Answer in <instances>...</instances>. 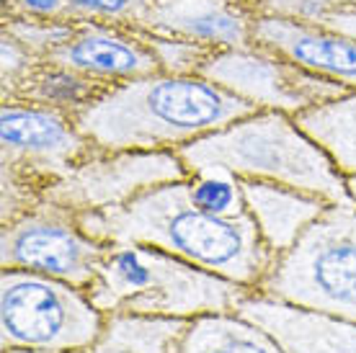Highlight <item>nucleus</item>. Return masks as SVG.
I'll return each instance as SVG.
<instances>
[{
	"mask_svg": "<svg viewBox=\"0 0 356 353\" xmlns=\"http://www.w3.org/2000/svg\"><path fill=\"white\" fill-rule=\"evenodd\" d=\"M106 315L88 289L49 276L3 268L0 274V348L3 351L83 353L96 345Z\"/></svg>",
	"mask_w": 356,
	"mask_h": 353,
	"instance_id": "nucleus-6",
	"label": "nucleus"
},
{
	"mask_svg": "<svg viewBox=\"0 0 356 353\" xmlns=\"http://www.w3.org/2000/svg\"><path fill=\"white\" fill-rule=\"evenodd\" d=\"M241 3H245V6H250L253 10H259L261 3H266V0H241Z\"/></svg>",
	"mask_w": 356,
	"mask_h": 353,
	"instance_id": "nucleus-30",
	"label": "nucleus"
},
{
	"mask_svg": "<svg viewBox=\"0 0 356 353\" xmlns=\"http://www.w3.org/2000/svg\"><path fill=\"white\" fill-rule=\"evenodd\" d=\"M356 6V0H266L256 13H274V16L310 21V24H328L341 10Z\"/></svg>",
	"mask_w": 356,
	"mask_h": 353,
	"instance_id": "nucleus-25",
	"label": "nucleus"
},
{
	"mask_svg": "<svg viewBox=\"0 0 356 353\" xmlns=\"http://www.w3.org/2000/svg\"><path fill=\"white\" fill-rule=\"evenodd\" d=\"M158 3L161 0H67V18L143 28Z\"/></svg>",
	"mask_w": 356,
	"mask_h": 353,
	"instance_id": "nucleus-22",
	"label": "nucleus"
},
{
	"mask_svg": "<svg viewBox=\"0 0 356 353\" xmlns=\"http://www.w3.org/2000/svg\"><path fill=\"white\" fill-rule=\"evenodd\" d=\"M243 196L261 240L274 256L286 253L328 206L318 196L264 181H243Z\"/></svg>",
	"mask_w": 356,
	"mask_h": 353,
	"instance_id": "nucleus-15",
	"label": "nucleus"
},
{
	"mask_svg": "<svg viewBox=\"0 0 356 353\" xmlns=\"http://www.w3.org/2000/svg\"><path fill=\"white\" fill-rule=\"evenodd\" d=\"M44 199V191L29 178L18 176L8 168H0V224L24 217Z\"/></svg>",
	"mask_w": 356,
	"mask_h": 353,
	"instance_id": "nucleus-24",
	"label": "nucleus"
},
{
	"mask_svg": "<svg viewBox=\"0 0 356 353\" xmlns=\"http://www.w3.org/2000/svg\"><path fill=\"white\" fill-rule=\"evenodd\" d=\"M70 18H29V16H3V31L18 39L21 44L31 49L36 57L49 60L65 44L72 31Z\"/></svg>",
	"mask_w": 356,
	"mask_h": 353,
	"instance_id": "nucleus-21",
	"label": "nucleus"
},
{
	"mask_svg": "<svg viewBox=\"0 0 356 353\" xmlns=\"http://www.w3.org/2000/svg\"><path fill=\"white\" fill-rule=\"evenodd\" d=\"M186 191L194 206L212 217L235 220L248 217L243 181L225 168H199L191 170L186 178Z\"/></svg>",
	"mask_w": 356,
	"mask_h": 353,
	"instance_id": "nucleus-20",
	"label": "nucleus"
},
{
	"mask_svg": "<svg viewBox=\"0 0 356 353\" xmlns=\"http://www.w3.org/2000/svg\"><path fill=\"white\" fill-rule=\"evenodd\" d=\"M3 353H42V351H3Z\"/></svg>",
	"mask_w": 356,
	"mask_h": 353,
	"instance_id": "nucleus-31",
	"label": "nucleus"
},
{
	"mask_svg": "<svg viewBox=\"0 0 356 353\" xmlns=\"http://www.w3.org/2000/svg\"><path fill=\"white\" fill-rule=\"evenodd\" d=\"M266 330L284 353H356V322L250 292L235 309Z\"/></svg>",
	"mask_w": 356,
	"mask_h": 353,
	"instance_id": "nucleus-13",
	"label": "nucleus"
},
{
	"mask_svg": "<svg viewBox=\"0 0 356 353\" xmlns=\"http://www.w3.org/2000/svg\"><path fill=\"white\" fill-rule=\"evenodd\" d=\"M88 294L104 315L196 320L235 312L250 289L143 243H111Z\"/></svg>",
	"mask_w": 356,
	"mask_h": 353,
	"instance_id": "nucleus-4",
	"label": "nucleus"
},
{
	"mask_svg": "<svg viewBox=\"0 0 356 353\" xmlns=\"http://www.w3.org/2000/svg\"><path fill=\"white\" fill-rule=\"evenodd\" d=\"M323 26H330V28H336V31H341V34L354 36L356 39V6L336 13V16L330 18L328 24H323Z\"/></svg>",
	"mask_w": 356,
	"mask_h": 353,
	"instance_id": "nucleus-28",
	"label": "nucleus"
},
{
	"mask_svg": "<svg viewBox=\"0 0 356 353\" xmlns=\"http://www.w3.org/2000/svg\"><path fill=\"white\" fill-rule=\"evenodd\" d=\"M191 320L152 318L116 312L106 315V327L96 345L83 353H178Z\"/></svg>",
	"mask_w": 356,
	"mask_h": 353,
	"instance_id": "nucleus-18",
	"label": "nucleus"
},
{
	"mask_svg": "<svg viewBox=\"0 0 356 353\" xmlns=\"http://www.w3.org/2000/svg\"><path fill=\"white\" fill-rule=\"evenodd\" d=\"M96 150L72 114L21 98H3L0 168L13 170L47 191Z\"/></svg>",
	"mask_w": 356,
	"mask_h": 353,
	"instance_id": "nucleus-8",
	"label": "nucleus"
},
{
	"mask_svg": "<svg viewBox=\"0 0 356 353\" xmlns=\"http://www.w3.org/2000/svg\"><path fill=\"white\" fill-rule=\"evenodd\" d=\"M346 191L351 204H356V176H346Z\"/></svg>",
	"mask_w": 356,
	"mask_h": 353,
	"instance_id": "nucleus-29",
	"label": "nucleus"
},
{
	"mask_svg": "<svg viewBox=\"0 0 356 353\" xmlns=\"http://www.w3.org/2000/svg\"><path fill=\"white\" fill-rule=\"evenodd\" d=\"M178 353H284L266 330L238 312H212L188 322Z\"/></svg>",
	"mask_w": 356,
	"mask_h": 353,
	"instance_id": "nucleus-17",
	"label": "nucleus"
},
{
	"mask_svg": "<svg viewBox=\"0 0 356 353\" xmlns=\"http://www.w3.org/2000/svg\"><path fill=\"white\" fill-rule=\"evenodd\" d=\"M49 60L104 85H119L161 72L140 28L98 21H75L70 36Z\"/></svg>",
	"mask_w": 356,
	"mask_h": 353,
	"instance_id": "nucleus-12",
	"label": "nucleus"
},
{
	"mask_svg": "<svg viewBox=\"0 0 356 353\" xmlns=\"http://www.w3.org/2000/svg\"><path fill=\"white\" fill-rule=\"evenodd\" d=\"M202 75L261 111H284L292 116L348 93L336 83L318 78L256 44L212 52Z\"/></svg>",
	"mask_w": 356,
	"mask_h": 353,
	"instance_id": "nucleus-10",
	"label": "nucleus"
},
{
	"mask_svg": "<svg viewBox=\"0 0 356 353\" xmlns=\"http://www.w3.org/2000/svg\"><path fill=\"white\" fill-rule=\"evenodd\" d=\"M343 176H356V90L294 116Z\"/></svg>",
	"mask_w": 356,
	"mask_h": 353,
	"instance_id": "nucleus-19",
	"label": "nucleus"
},
{
	"mask_svg": "<svg viewBox=\"0 0 356 353\" xmlns=\"http://www.w3.org/2000/svg\"><path fill=\"white\" fill-rule=\"evenodd\" d=\"M88 235L104 243H143L209 274L256 292L274 263L253 220H222L191 204L186 181L155 186L132 202L78 214Z\"/></svg>",
	"mask_w": 356,
	"mask_h": 353,
	"instance_id": "nucleus-1",
	"label": "nucleus"
},
{
	"mask_svg": "<svg viewBox=\"0 0 356 353\" xmlns=\"http://www.w3.org/2000/svg\"><path fill=\"white\" fill-rule=\"evenodd\" d=\"M261 111L207 75L152 72L119 83L75 116L98 150L178 152Z\"/></svg>",
	"mask_w": 356,
	"mask_h": 353,
	"instance_id": "nucleus-2",
	"label": "nucleus"
},
{
	"mask_svg": "<svg viewBox=\"0 0 356 353\" xmlns=\"http://www.w3.org/2000/svg\"><path fill=\"white\" fill-rule=\"evenodd\" d=\"M256 292L356 322V204H328Z\"/></svg>",
	"mask_w": 356,
	"mask_h": 353,
	"instance_id": "nucleus-5",
	"label": "nucleus"
},
{
	"mask_svg": "<svg viewBox=\"0 0 356 353\" xmlns=\"http://www.w3.org/2000/svg\"><path fill=\"white\" fill-rule=\"evenodd\" d=\"M253 44L284 57L297 67L330 80L341 88L356 90V39L323 24L256 13Z\"/></svg>",
	"mask_w": 356,
	"mask_h": 353,
	"instance_id": "nucleus-11",
	"label": "nucleus"
},
{
	"mask_svg": "<svg viewBox=\"0 0 356 353\" xmlns=\"http://www.w3.org/2000/svg\"><path fill=\"white\" fill-rule=\"evenodd\" d=\"M140 31H143L145 42L150 44L161 72H170V75H196V72H202L207 60L212 57V49L196 44V42H188V39L158 34V31H147V28H140Z\"/></svg>",
	"mask_w": 356,
	"mask_h": 353,
	"instance_id": "nucleus-23",
	"label": "nucleus"
},
{
	"mask_svg": "<svg viewBox=\"0 0 356 353\" xmlns=\"http://www.w3.org/2000/svg\"><path fill=\"white\" fill-rule=\"evenodd\" d=\"M111 243L86 232L81 217L54 202L36 204L31 212L0 227V265L42 274L88 289Z\"/></svg>",
	"mask_w": 356,
	"mask_h": 353,
	"instance_id": "nucleus-7",
	"label": "nucleus"
},
{
	"mask_svg": "<svg viewBox=\"0 0 356 353\" xmlns=\"http://www.w3.org/2000/svg\"><path fill=\"white\" fill-rule=\"evenodd\" d=\"M186 178L188 168L178 152L96 150L67 176L49 186L44 199L75 214L104 212L132 202L155 186Z\"/></svg>",
	"mask_w": 356,
	"mask_h": 353,
	"instance_id": "nucleus-9",
	"label": "nucleus"
},
{
	"mask_svg": "<svg viewBox=\"0 0 356 353\" xmlns=\"http://www.w3.org/2000/svg\"><path fill=\"white\" fill-rule=\"evenodd\" d=\"M3 16L67 18V0H3Z\"/></svg>",
	"mask_w": 356,
	"mask_h": 353,
	"instance_id": "nucleus-27",
	"label": "nucleus"
},
{
	"mask_svg": "<svg viewBox=\"0 0 356 353\" xmlns=\"http://www.w3.org/2000/svg\"><path fill=\"white\" fill-rule=\"evenodd\" d=\"M253 16L241 0H161L143 28L220 52L253 44Z\"/></svg>",
	"mask_w": 356,
	"mask_h": 353,
	"instance_id": "nucleus-14",
	"label": "nucleus"
},
{
	"mask_svg": "<svg viewBox=\"0 0 356 353\" xmlns=\"http://www.w3.org/2000/svg\"><path fill=\"white\" fill-rule=\"evenodd\" d=\"M0 52H3V96H8L26 80V75L42 62L31 49L21 44L10 34H0Z\"/></svg>",
	"mask_w": 356,
	"mask_h": 353,
	"instance_id": "nucleus-26",
	"label": "nucleus"
},
{
	"mask_svg": "<svg viewBox=\"0 0 356 353\" xmlns=\"http://www.w3.org/2000/svg\"><path fill=\"white\" fill-rule=\"evenodd\" d=\"M188 173L225 168L241 181L289 186L325 204H351L346 176L330 155L284 111H253L178 150Z\"/></svg>",
	"mask_w": 356,
	"mask_h": 353,
	"instance_id": "nucleus-3",
	"label": "nucleus"
},
{
	"mask_svg": "<svg viewBox=\"0 0 356 353\" xmlns=\"http://www.w3.org/2000/svg\"><path fill=\"white\" fill-rule=\"evenodd\" d=\"M108 88L111 85L86 78V75L65 67L60 62L42 60L13 93L3 98H21V101H31L39 106H49L57 108V111H65V114L78 116L93 101L104 96Z\"/></svg>",
	"mask_w": 356,
	"mask_h": 353,
	"instance_id": "nucleus-16",
	"label": "nucleus"
}]
</instances>
